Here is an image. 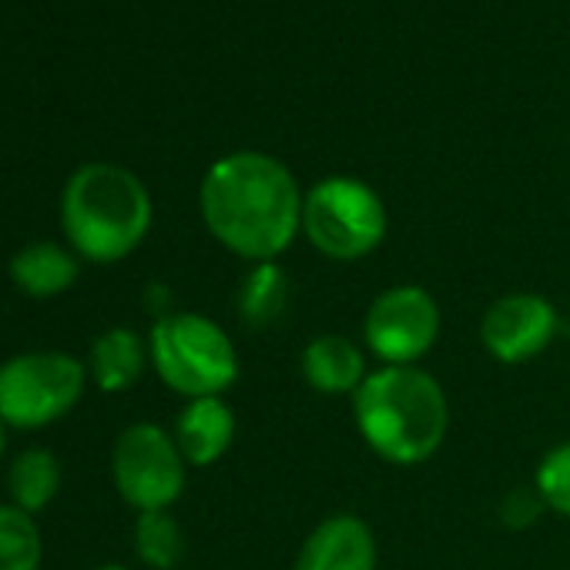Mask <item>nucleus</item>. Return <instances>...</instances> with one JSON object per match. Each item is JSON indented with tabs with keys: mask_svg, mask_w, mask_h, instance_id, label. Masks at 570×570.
I'll use <instances>...</instances> for the list:
<instances>
[{
	"mask_svg": "<svg viewBox=\"0 0 570 570\" xmlns=\"http://www.w3.org/2000/svg\"><path fill=\"white\" fill-rule=\"evenodd\" d=\"M4 426H8V423L0 420V453H4Z\"/></svg>",
	"mask_w": 570,
	"mask_h": 570,
	"instance_id": "nucleus-21",
	"label": "nucleus"
},
{
	"mask_svg": "<svg viewBox=\"0 0 570 570\" xmlns=\"http://www.w3.org/2000/svg\"><path fill=\"white\" fill-rule=\"evenodd\" d=\"M8 487H11V503L21 507L24 513L45 510L61 490V463H58V456L51 450H45V446L24 450L11 463Z\"/></svg>",
	"mask_w": 570,
	"mask_h": 570,
	"instance_id": "nucleus-16",
	"label": "nucleus"
},
{
	"mask_svg": "<svg viewBox=\"0 0 570 570\" xmlns=\"http://www.w3.org/2000/svg\"><path fill=\"white\" fill-rule=\"evenodd\" d=\"M98 570H125V567H118V563H108V567H98Z\"/></svg>",
	"mask_w": 570,
	"mask_h": 570,
	"instance_id": "nucleus-22",
	"label": "nucleus"
},
{
	"mask_svg": "<svg viewBox=\"0 0 570 570\" xmlns=\"http://www.w3.org/2000/svg\"><path fill=\"white\" fill-rule=\"evenodd\" d=\"M380 547L373 527L356 513H333L306 537L296 570H376Z\"/></svg>",
	"mask_w": 570,
	"mask_h": 570,
	"instance_id": "nucleus-10",
	"label": "nucleus"
},
{
	"mask_svg": "<svg viewBox=\"0 0 570 570\" xmlns=\"http://www.w3.org/2000/svg\"><path fill=\"white\" fill-rule=\"evenodd\" d=\"M289 309V278L278 262H255L238 285V316L252 330L275 326Z\"/></svg>",
	"mask_w": 570,
	"mask_h": 570,
	"instance_id": "nucleus-15",
	"label": "nucleus"
},
{
	"mask_svg": "<svg viewBox=\"0 0 570 570\" xmlns=\"http://www.w3.org/2000/svg\"><path fill=\"white\" fill-rule=\"evenodd\" d=\"M148 360H151L148 343L135 330L115 326V330H108V333H101L95 340L88 373L98 383V390L121 393V390H131L141 380Z\"/></svg>",
	"mask_w": 570,
	"mask_h": 570,
	"instance_id": "nucleus-14",
	"label": "nucleus"
},
{
	"mask_svg": "<svg viewBox=\"0 0 570 570\" xmlns=\"http://www.w3.org/2000/svg\"><path fill=\"white\" fill-rule=\"evenodd\" d=\"M540 510H547V507H543L537 487H517V490H510V493L500 500V510H497V513H500V520H503L507 527L523 530V527L537 523Z\"/></svg>",
	"mask_w": 570,
	"mask_h": 570,
	"instance_id": "nucleus-20",
	"label": "nucleus"
},
{
	"mask_svg": "<svg viewBox=\"0 0 570 570\" xmlns=\"http://www.w3.org/2000/svg\"><path fill=\"white\" fill-rule=\"evenodd\" d=\"M185 470L188 463L175 436L165 433L158 423H135L115 443V487L121 500L131 503L138 513L168 510L185 490Z\"/></svg>",
	"mask_w": 570,
	"mask_h": 570,
	"instance_id": "nucleus-7",
	"label": "nucleus"
},
{
	"mask_svg": "<svg viewBox=\"0 0 570 570\" xmlns=\"http://www.w3.org/2000/svg\"><path fill=\"white\" fill-rule=\"evenodd\" d=\"M303 376L316 393L326 396H356L370 376L360 343L340 333H323L303 350Z\"/></svg>",
	"mask_w": 570,
	"mask_h": 570,
	"instance_id": "nucleus-12",
	"label": "nucleus"
},
{
	"mask_svg": "<svg viewBox=\"0 0 570 570\" xmlns=\"http://www.w3.org/2000/svg\"><path fill=\"white\" fill-rule=\"evenodd\" d=\"M303 191L278 158L235 151L202 178V218L238 258L275 262L303 232Z\"/></svg>",
	"mask_w": 570,
	"mask_h": 570,
	"instance_id": "nucleus-1",
	"label": "nucleus"
},
{
	"mask_svg": "<svg viewBox=\"0 0 570 570\" xmlns=\"http://www.w3.org/2000/svg\"><path fill=\"white\" fill-rule=\"evenodd\" d=\"M135 550L155 570H175L185 557V533L181 523L168 510L138 513L135 523Z\"/></svg>",
	"mask_w": 570,
	"mask_h": 570,
	"instance_id": "nucleus-18",
	"label": "nucleus"
},
{
	"mask_svg": "<svg viewBox=\"0 0 570 570\" xmlns=\"http://www.w3.org/2000/svg\"><path fill=\"white\" fill-rule=\"evenodd\" d=\"M88 383V370L68 353H21L0 366V420L38 430L68 416Z\"/></svg>",
	"mask_w": 570,
	"mask_h": 570,
	"instance_id": "nucleus-6",
	"label": "nucleus"
},
{
	"mask_svg": "<svg viewBox=\"0 0 570 570\" xmlns=\"http://www.w3.org/2000/svg\"><path fill=\"white\" fill-rule=\"evenodd\" d=\"M45 543L31 513L0 503V570H41Z\"/></svg>",
	"mask_w": 570,
	"mask_h": 570,
	"instance_id": "nucleus-17",
	"label": "nucleus"
},
{
	"mask_svg": "<svg viewBox=\"0 0 570 570\" xmlns=\"http://www.w3.org/2000/svg\"><path fill=\"white\" fill-rule=\"evenodd\" d=\"M148 353L161 383L188 400L222 396L238 380L232 336L198 313L161 316L151 330Z\"/></svg>",
	"mask_w": 570,
	"mask_h": 570,
	"instance_id": "nucleus-4",
	"label": "nucleus"
},
{
	"mask_svg": "<svg viewBox=\"0 0 570 570\" xmlns=\"http://www.w3.org/2000/svg\"><path fill=\"white\" fill-rule=\"evenodd\" d=\"M11 278L21 293L51 299L78 282V258L58 242H31L11 258Z\"/></svg>",
	"mask_w": 570,
	"mask_h": 570,
	"instance_id": "nucleus-13",
	"label": "nucleus"
},
{
	"mask_svg": "<svg viewBox=\"0 0 570 570\" xmlns=\"http://www.w3.org/2000/svg\"><path fill=\"white\" fill-rule=\"evenodd\" d=\"M353 416L380 460L416 466L443 446L450 403L433 373L420 366H380L356 390Z\"/></svg>",
	"mask_w": 570,
	"mask_h": 570,
	"instance_id": "nucleus-2",
	"label": "nucleus"
},
{
	"mask_svg": "<svg viewBox=\"0 0 570 570\" xmlns=\"http://www.w3.org/2000/svg\"><path fill=\"white\" fill-rule=\"evenodd\" d=\"M171 436L188 466H212L235 443V413L222 396L188 400L175 420Z\"/></svg>",
	"mask_w": 570,
	"mask_h": 570,
	"instance_id": "nucleus-11",
	"label": "nucleus"
},
{
	"mask_svg": "<svg viewBox=\"0 0 570 570\" xmlns=\"http://www.w3.org/2000/svg\"><path fill=\"white\" fill-rule=\"evenodd\" d=\"M363 336L383 366H420L440 336V306L423 285H393L373 299Z\"/></svg>",
	"mask_w": 570,
	"mask_h": 570,
	"instance_id": "nucleus-8",
	"label": "nucleus"
},
{
	"mask_svg": "<svg viewBox=\"0 0 570 570\" xmlns=\"http://www.w3.org/2000/svg\"><path fill=\"white\" fill-rule=\"evenodd\" d=\"M533 487H537L547 510L570 517V440L557 443L553 450L543 453L537 476H533Z\"/></svg>",
	"mask_w": 570,
	"mask_h": 570,
	"instance_id": "nucleus-19",
	"label": "nucleus"
},
{
	"mask_svg": "<svg viewBox=\"0 0 570 570\" xmlns=\"http://www.w3.org/2000/svg\"><path fill=\"white\" fill-rule=\"evenodd\" d=\"M560 316L537 293H507L490 303L480 320V340L497 363L520 366L537 360L557 336Z\"/></svg>",
	"mask_w": 570,
	"mask_h": 570,
	"instance_id": "nucleus-9",
	"label": "nucleus"
},
{
	"mask_svg": "<svg viewBox=\"0 0 570 570\" xmlns=\"http://www.w3.org/2000/svg\"><path fill=\"white\" fill-rule=\"evenodd\" d=\"M386 225L380 191L350 175L323 178L303 198V235L316 252L336 262H356L376 252L386 238Z\"/></svg>",
	"mask_w": 570,
	"mask_h": 570,
	"instance_id": "nucleus-5",
	"label": "nucleus"
},
{
	"mask_svg": "<svg viewBox=\"0 0 570 570\" xmlns=\"http://www.w3.org/2000/svg\"><path fill=\"white\" fill-rule=\"evenodd\" d=\"M61 225L78 255L101 265L121 262L151 228V195L135 171L95 161L68 178Z\"/></svg>",
	"mask_w": 570,
	"mask_h": 570,
	"instance_id": "nucleus-3",
	"label": "nucleus"
}]
</instances>
